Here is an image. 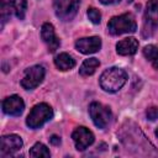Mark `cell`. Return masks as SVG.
<instances>
[{
  "instance_id": "obj_1",
  "label": "cell",
  "mask_w": 158,
  "mask_h": 158,
  "mask_svg": "<svg viewBox=\"0 0 158 158\" xmlns=\"http://www.w3.org/2000/svg\"><path fill=\"white\" fill-rule=\"evenodd\" d=\"M127 81V73L117 67L107 68L100 75V86L107 93L118 91Z\"/></svg>"
},
{
  "instance_id": "obj_2",
  "label": "cell",
  "mask_w": 158,
  "mask_h": 158,
  "mask_svg": "<svg viewBox=\"0 0 158 158\" xmlns=\"http://www.w3.org/2000/svg\"><path fill=\"white\" fill-rule=\"evenodd\" d=\"M137 30L135 16L130 12L114 16L107 22V31L112 36H120L123 33H133Z\"/></svg>"
},
{
  "instance_id": "obj_3",
  "label": "cell",
  "mask_w": 158,
  "mask_h": 158,
  "mask_svg": "<svg viewBox=\"0 0 158 158\" xmlns=\"http://www.w3.org/2000/svg\"><path fill=\"white\" fill-rule=\"evenodd\" d=\"M52 117H53L52 107L46 102H41V104L35 105L31 109V111H30V114L26 118V125L30 128L35 130V128H38V127L43 126Z\"/></svg>"
},
{
  "instance_id": "obj_4",
  "label": "cell",
  "mask_w": 158,
  "mask_h": 158,
  "mask_svg": "<svg viewBox=\"0 0 158 158\" xmlns=\"http://www.w3.org/2000/svg\"><path fill=\"white\" fill-rule=\"evenodd\" d=\"M158 28V0H148L143 15L142 36L144 38L153 36Z\"/></svg>"
},
{
  "instance_id": "obj_5",
  "label": "cell",
  "mask_w": 158,
  "mask_h": 158,
  "mask_svg": "<svg viewBox=\"0 0 158 158\" xmlns=\"http://www.w3.org/2000/svg\"><path fill=\"white\" fill-rule=\"evenodd\" d=\"M89 115L94 122V125L104 130L107 127V125L111 121V110L109 106H105L100 102H91L89 106Z\"/></svg>"
},
{
  "instance_id": "obj_6",
  "label": "cell",
  "mask_w": 158,
  "mask_h": 158,
  "mask_svg": "<svg viewBox=\"0 0 158 158\" xmlns=\"http://www.w3.org/2000/svg\"><path fill=\"white\" fill-rule=\"evenodd\" d=\"M80 0H53V9L57 15L63 21H70L78 12Z\"/></svg>"
},
{
  "instance_id": "obj_7",
  "label": "cell",
  "mask_w": 158,
  "mask_h": 158,
  "mask_svg": "<svg viewBox=\"0 0 158 158\" xmlns=\"http://www.w3.org/2000/svg\"><path fill=\"white\" fill-rule=\"evenodd\" d=\"M44 68L42 65H32L25 70L23 78L21 79V86L26 90L37 88L44 79Z\"/></svg>"
},
{
  "instance_id": "obj_8",
  "label": "cell",
  "mask_w": 158,
  "mask_h": 158,
  "mask_svg": "<svg viewBox=\"0 0 158 158\" xmlns=\"http://www.w3.org/2000/svg\"><path fill=\"white\" fill-rule=\"evenodd\" d=\"M72 138H73V142H74L75 148L78 151L86 149L94 142V135H93V132L89 128L84 127V126L77 127L73 131V133H72Z\"/></svg>"
},
{
  "instance_id": "obj_9",
  "label": "cell",
  "mask_w": 158,
  "mask_h": 158,
  "mask_svg": "<svg viewBox=\"0 0 158 158\" xmlns=\"http://www.w3.org/2000/svg\"><path fill=\"white\" fill-rule=\"evenodd\" d=\"M22 139L17 135H6L1 137V148H0V154L1 157L11 156L20 151L22 148Z\"/></svg>"
},
{
  "instance_id": "obj_10",
  "label": "cell",
  "mask_w": 158,
  "mask_h": 158,
  "mask_svg": "<svg viewBox=\"0 0 158 158\" xmlns=\"http://www.w3.org/2000/svg\"><path fill=\"white\" fill-rule=\"evenodd\" d=\"M75 48L83 54H91L101 48V38L98 36L79 38L75 42Z\"/></svg>"
},
{
  "instance_id": "obj_11",
  "label": "cell",
  "mask_w": 158,
  "mask_h": 158,
  "mask_svg": "<svg viewBox=\"0 0 158 158\" xmlns=\"http://www.w3.org/2000/svg\"><path fill=\"white\" fill-rule=\"evenodd\" d=\"M41 37H42L43 42L46 43V46H47V48H48V51L51 53H53V52H56L58 49L60 42H59V38L57 37V35L54 32V27L52 26V23L46 22V23L42 25V27H41Z\"/></svg>"
},
{
  "instance_id": "obj_12",
  "label": "cell",
  "mask_w": 158,
  "mask_h": 158,
  "mask_svg": "<svg viewBox=\"0 0 158 158\" xmlns=\"http://www.w3.org/2000/svg\"><path fill=\"white\" fill-rule=\"evenodd\" d=\"M25 102L19 95H11L2 101V111L10 116H20L23 112Z\"/></svg>"
},
{
  "instance_id": "obj_13",
  "label": "cell",
  "mask_w": 158,
  "mask_h": 158,
  "mask_svg": "<svg viewBox=\"0 0 158 158\" xmlns=\"http://www.w3.org/2000/svg\"><path fill=\"white\" fill-rule=\"evenodd\" d=\"M138 49V41L135 37H127L116 43V52L120 56H132Z\"/></svg>"
},
{
  "instance_id": "obj_14",
  "label": "cell",
  "mask_w": 158,
  "mask_h": 158,
  "mask_svg": "<svg viewBox=\"0 0 158 158\" xmlns=\"http://www.w3.org/2000/svg\"><path fill=\"white\" fill-rule=\"evenodd\" d=\"M54 64L59 70H69L72 68H74L75 65V60L73 59V57L68 53H59L58 56H56L54 58Z\"/></svg>"
},
{
  "instance_id": "obj_15",
  "label": "cell",
  "mask_w": 158,
  "mask_h": 158,
  "mask_svg": "<svg viewBox=\"0 0 158 158\" xmlns=\"http://www.w3.org/2000/svg\"><path fill=\"white\" fill-rule=\"evenodd\" d=\"M6 1L10 6L11 12L15 14L19 20H23L27 9V1L26 0H6Z\"/></svg>"
},
{
  "instance_id": "obj_16",
  "label": "cell",
  "mask_w": 158,
  "mask_h": 158,
  "mask_svg": "<svg viewBox=\"0 0 158 158\" xmlns=\"http://www.w3.org/2000/svg\"><path fill=\"white\" fill-rule=\"evenodd\" d=\"M99 65H100L99 59H96V58H88V59H85L81 63V65L79 68V74L83 75V77H89V75L95 73V70L98 69Z\"/></svg>"
},
{
  "instance_id": "obj_17",
  "label": "cell",
  "mask_w": 158,
  "mask_h": 158,
  "mask_svg": "<svg viewBox=\"0 0 158 158\" xmlns=\"http://www.w3.org/2000/svg\"><path fill=\"white\" fill-rule=\"evenodd\" d=\"M143 56L152 63V65L158 69V47L154 44H148L143 48Z\"/></svg>"
},
{
  "instance_id": "obj_18",
  "label": "cell",
  "mask_w": 158,
  "mask_h": 158,
  "mask_svg": "<svg viewBox=\"0 0 158 158\" xmlns=\"http://www.w3.org/2000/svg\"><path fill=\"white\" fill-rule=\"evenodd\" d=\"M30 156L33 157V158H41V157H44V158H49L51 153L48 151V148L43 144V143H35L33 147L30 149Z\"/></svg>"
},
{
  "instance_id": "obj_19",
  "label": "cell",
  "mask_w": 158,
  "mask_h": 158,
  "mask_svg": "<svg viewBox=\"0 0 158 158\" xmlns=\"http://www.w3.org/2000/svg\"><path fill=\"white\" fill-rule=\"evenodd\" d=\"M86 15H88L89 20H90L93 23H95V25L100 23V21H101V14H100V11H99L98 9H95V7H89L88 11H86Z\"/></svg>"
},
{
  "instance_id": "obj_20",
  "label": "cell",
  "mask_w": 158,
  "mask_h": 158,
  "mask_svg": "<svg viewBox=\"0 0 158 158\" xmlns=\"http://www.w3.org/2000/svg\"><path fill=\"white\" fill-rule=\"evenodd\" d=\"M146 116H147V118L151 120V121L158 120V107H157V106H152V107L147 109Z\"/></svg>"
},
{
  "instance_id": "obj_21",
  "label": "cell",
  "mask_w": 158,
  "mask_h": 158,
  "mask_svg": "<svg viewBox=\"0 0 158 158\" xmlns=\"http://www.w3.org/2000/svg\"><path fill=\"white\" fill-rule=\"evenodd\" d=\"M49 142L52 143V144H54V146H58L59 143H60V138L58 137V136H56V135H53L51 138H49Z\"/></svg>"
},
{
  "instance_id": "obj_22",
  "label": "cell",
  "mask_w": 158,
  "mask_h": 158,
  "mask_svg": "<svg viewBox=\"0 0 158 158\" xmlns=\"http://www.w3.org/2000/svg\"><path fill=\"white\" fill-rule=\"evenodd\" d=\"M99 1L104 5H114V4L120 2V0H99Z\"/></svg>"
},
{
  "instance_id": "obj_23",
  "label": "cell",
  "mask_w": 158,
  "mask_h": 158,
  "mask_svg": "<svg viewBox=\"0 0 158 158\" xmlns=\"http://www.w3.org/2000/svg\"><path fill=\"white\" fill-rule=\"evenodd\" d=\"M154 133H156V136H157V137H158V128H157V130H156V132H154Z\"/></svg>"
},
{
  "instance_id": "obj_24",
  "label": "cell",
  "mask_w": 158,
  "mask_h": 158,
  "mask_svg": "<svg viewBox=\"0 0 158 158\" xmlns=\"http://www.w3.org/2000/svg\"><path fill=\"white\" fill-rule=\"evenodd\" d=\"M131 1H132V0H127V2H131Z\"/></svg>"
}]
</instances>
